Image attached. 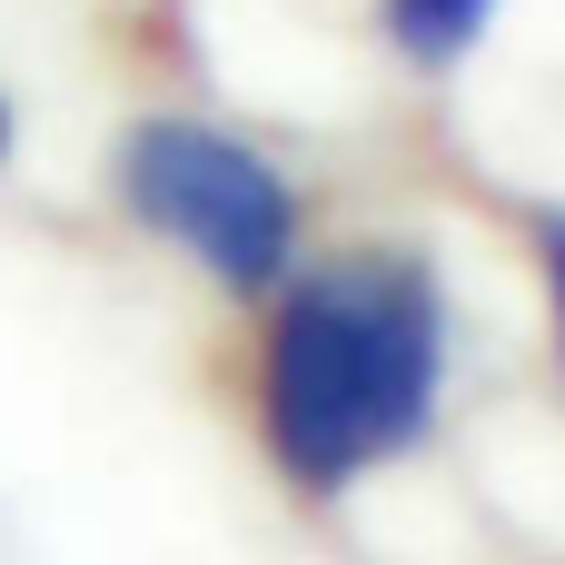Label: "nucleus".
Wrapping results in <instances>:
<instances>
[{
    "mask_svg": "<svg viewBox=\"0 0 565 565\" xmlns=\"http://www.w3.org/2000/svg\"><path fill=\"white\" fill-rule=\"evenodd\" d=\"M457 367V298L437 248L417 238H338L308 248L258 298V377L248 427L268 477L298 507H338L397 457L437 437Z\"/></svg>",
    "mask_w": 565,
    "mask_h": 565,
    "instance_id": "nucleus-1",
    "label": "nucleus"
},
{
    "mask_svg": "<svg viewBox=\"0 0 565 565\" xmlns=\"http://www.w3.org/2000/svg\"><path fill=\"white\" fill-rule=\"evenodd\" d=\"M109 199L139 238H159L169 258H189L218 298L258 308L298 258H308V209L288 189V169L189 109H139L109 139Z\"/></svg>",
    "mask_w": 565,
    "mask_h": 565,
    "instance_id": "nucleus-2",
    "label": "nucleus"
},
{
    "mask_svg": "<svg viewBox=\"0 0 565 565\" xmlns=\"http://www.w3.org/2000/svg\"><path fill=\"white\" fill-rule=\"evenodd\" d=\"M497 10H507V0H377V40H387L417 79H447V70H467V60L487 50Z\"/></svg>",
    "mask_w": 565,
    "mask_h": 565,
    "instance_id": "nucleus-3",
    "label": "nucleus"
},
{
    "mask_svg": "<svg viewBox=\"0 0 565 565\" xmlns=\"http://www.w3.org/2000/svg\"><path fill=\"white\" fill-rule=\"evenodd\" d=\"M526 258H536V288H546V338H556V367H565V199L526 209Z\"/></svg>",
    "mask_w": 565,
    "mask_h": 565,
    "instance_id": "nucleus-4",
    "label": "nucleus"
},
{
    "mask_svg": "<svg viewBox=\"0 0 565 565\" xmlns=\"http://www.w3.org/2000/svg\"><path fill=\"white\" fill-rule=\"evenodd\" d=\"M0 159H10V99H0Z\"/></svg>",
    "mask_w": 565,
    "mask_h": 565,
    "instance_id": "nucleus-5",
    "label": "nucleus"
}]
</instances>
